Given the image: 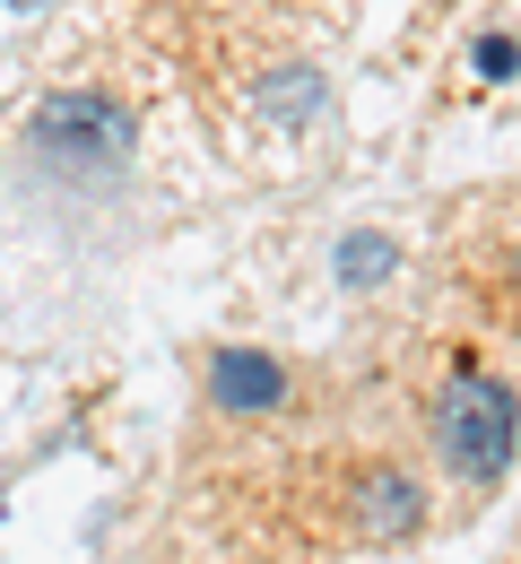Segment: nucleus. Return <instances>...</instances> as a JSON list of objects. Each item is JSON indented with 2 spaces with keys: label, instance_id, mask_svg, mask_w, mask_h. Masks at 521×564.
Returning a JSON list of instances; mask_svg holds the SVG:
<instances>
[{
  "label": "nucleus",
  "instance_id": "obj_1",
  "mask_svg": "<svg viewBox=\"0 0 521 564\" xmlns=\"http://www.w3.org/2000/svg\"><path fill=\"white\" fill-rule=\"evenodd\" d=\"M218 521L252 564H330V556L409 547L435 521V495H426V478L400 452L322 443V452H296L279 469L226 478Z\"/></svg>",
  "mask_w": 521,
  "mask_h": 564
},
{
  "label": "nucleus",
  "instance_id": "obj_3",
  "mask_svg": "<svg viewBox=\"0 0 521 564\" xmlns=\"http://www.w3.org/2000/svg\"><path fill=\"white\" fill-rule=\"evenodd\" d=\"M18 156L62 192H113L140 156V113L105 87H53L18 122Z\"/></svg>",
  "mask_w": 521,
  "mask_h": 564
},
{
  "label": "nucleus",
  "instance_id": "obj_4",
  "mask_svg": "<svg viewBox=\"0 0 521 564\" xmlns=\"http://www.w3.org/2000/svg\"><path fill=\"white\" fill-rule=\"evenodd\" d=\"M304 382L279 348H252V339H218L200 348V409L226 425H287L304 409Z\"/></svg>",
  "mask_w": 521,
  "mask_h": 564
},
{
  "label": "nucleus",
  "instance_id": "obj_6",
  "mask_svg": "<svg viewBox=\"0 0 521 564\" xmlns=\"http://www.w3.org/2000/svg\"><path fill=\"white\" fill-rule=\"evenodd\" d=\"M270 131H313L322 113H330V70L322 62H270V70L252 78V96H243Z\"/></svg>",
  "mask_w": 521,
  "mask_h": 564
},
{
  "label": "nucleus",
  "instance_id": "obj_7",
  "mask_svg": "<svg viewBox=\"0 0 521 564\" xmlns=\"http://www.w3.org/2000/svg\"><path fill=\"white\" fill-rule=\"evenodd\" d=\"M330 279L348 286V295H373V286H391V279H400V243H391V235H373V226L339 235V252H330Z\"/></svg>",
  "mask_w": 521,
  "mask_h": 564
},
{
  "label": "nucleus",
  "instance_id": "obj_8",
  "mask_svg": "<svg viewBox=\"0 0 521 564\" xmlns=\"http://www.w3.org/2000/svg\"><path fill=\"white\" fill-rule=\"evenodd\" d=\"M469 62H478V78H513V70H521V35H504V26H487V35L469 44Z\"/></svg>",
  "mask_w": 521,
  "mask_h": 564
},
{
  "label": "nucleus",
  "instance_id": "obj_2",
  "mask_svg": "<svg viewBox=\"0 0 521 564\" xmlns=\"http://www.w3.org/2000/svg\"><path fill=\"white\" fill-rule=\"evenodd\" d=\"M417 417H426L435 469H444L469 503L513 478V460H521V391L496 373V365H478L469 348H444L426 365V382H417Z\"/></svg>",
  "mask_w": 521,
  "mask_h": 564
},
{
  "label": "nucleus",
  "instance_id": "obj_9",
  "mask_svg": "<svg viewBox=\"0 0 521 564\" xmlns=\"http://www.w3.org/2000/svg\"><path fill=\"white\" fill-rule=\"evenodd\" d=\"M9 9H53V0H9Z\"/></svg>",
  "mask_w": 521,
  "mask_h": 564
},
{
  "label": "nucleus",
  "instance_id": "obj_5",
  "mask_svg": "<svg viewBox=\"0 0 521 564\" xmlns=\"http://www.w3.org/2000/svg\"><path fill=\"white\" fill-rule=\"evenodd\" d=\"M460 270H469V295L504 322V330H521V200H496V209L469 226V243H460Z\"/></svg>",
  "mask_w": 521,
  "mask_h": 564
}]
</instances>
